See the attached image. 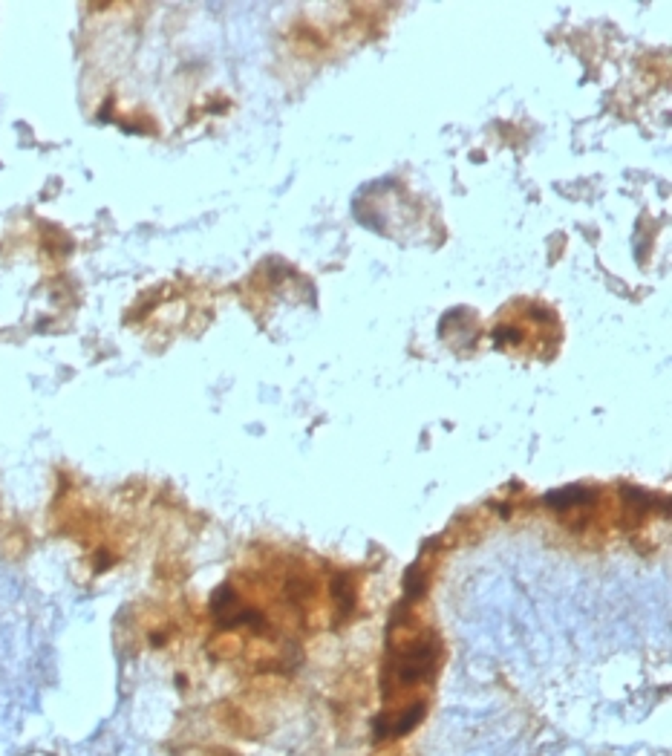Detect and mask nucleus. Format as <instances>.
<instances>
[{
  "label": "nucleus",
  "instance_id": "nucleus-1",
  "mask_svg": "<svg viewBox=\"0 0 672 756\" xmlns=\"http://www.w3.org/2000/svg\"><path fill=\"white\" fill-rule=\"evenodd\" d=\"M436 658H439V644L433 638H418L416 644H410L402 658H399V664H395V673H399V678L404 684H416L421 681L424 676H430L433 667H436Z\"/></svg>",
  "mask_w": 672,
  "mask_h": 756
},
{
  "label": "nucleus",
  "instance_id": "nucleus-2",
  "mask_svg": "<svg viewBox=\"0 0 672 756\" xmlns=\"http://www.w3.org/2000/svg\"><path fill=\"white\" fill-rule=\"evenodd\" d=\"M595 496V491L583 488V485H571V488H563V491H552L545 496V502L552 508H571V506H583Z\"/></svg>",
  "mask_w": 672,
  "mask_h": 756
},
{
  "label": "nucleus",
  "instance_id": "nucleus-3",
  "mask_svg": "<svg viewBox=\"0 0 672 756\" xmlns=\"http://www.w3.org/2000/svg\"><path fill=\"white\" fill-rule=\"evenodd\" d=\"M421 719H424V702H416L410 710H404L399 719H395V721L390 724V736H404V733H410Z\"/></svg>",
  "mask_w": 672,
  "mask_h": 756
}]
</instances>
